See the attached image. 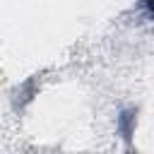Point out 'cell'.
<instances>
[{
  "instance_id": "cell-1",
  "label": "cell",
  "mask_w": 154,
  "mask_h": 154,
  "mask_svg": "<svg viewBox=\"0 0 154 154\" xmlns=\"http://www.w3.org/2000/svg\"><path fill=\"white\" fill-rule=\"evenodd\" d=\"M144 2V10H147V14L152 17V22H154V0H142Z\"/></svg>"
}]
</instances>
